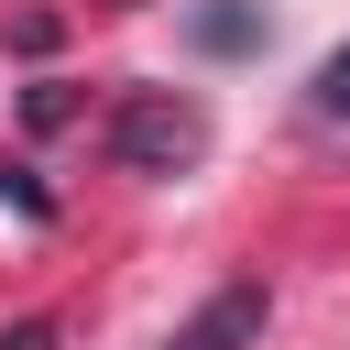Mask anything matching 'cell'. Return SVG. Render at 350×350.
<instances>
[{
	"instance_id": "2",
	"label": "cell",
	"mask_w": 350,
	"mask_h": 350,
	"mask_svg": "<svg viewBox=\"0 0 350 350\" xmlns=\"http://www.w3.org/2000/svg\"><path fill=\"white\" fill-rule=\"evenodd\" d=\"M262 317H273V295H262V284H219V295H208L164 350H252V339H262Z\"/></svg>"
},
{
	"instance_id": "3",
	"label": "cell",
	"mask_w": 350,
	"mask_h": 350,
	"mask_svg": "<svg viewBox=\"0 0 350 350\" xmlns=\"http://www.w3.org/2000/svg\"><path fill=\"white\" fill-rule=\"evenodd\" d=\"M317 109H339V120H350V44H339V55L317 66Z\"/></svg>"
},
{
	"instance_id": "4",
	"label": "cell",
	"mask_w": 350,
	"mask_h": 350,
	"mask_svg": "<svg viewBox=\"0 0 350 350\" xmlns=\"http://www.w3.org/2000/svg\"><path fill=\"white\" fill-rule=\"evenodd\" d=\"M0 350H55V328H44V317H22V328H11Z\"/></svg>"
},
{
	"instance_id": "1",
	"label": "cell",
	"mask_w": 350,
	"mask_h": 350,
	"mask_svg": "<svg viewBox=\"0 0 350 350\" xmlns=\"http://www.w3.org/2000/svg\"><path fill=\"white\" fill-rule=\"evenodd\" d=\"M208 153V109L197 98H175V88H131L120 98V120H109V164L120 175H186Z\"/></svg>"
}]
</instances>
